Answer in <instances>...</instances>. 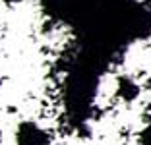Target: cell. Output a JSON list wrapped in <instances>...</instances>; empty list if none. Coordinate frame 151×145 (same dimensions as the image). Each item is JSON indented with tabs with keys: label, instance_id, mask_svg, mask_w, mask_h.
<instances>
[]
</instances>
